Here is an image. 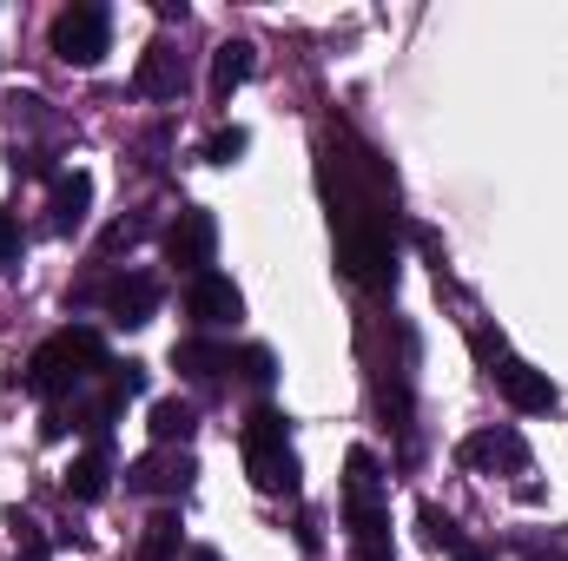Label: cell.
I'll return each instance as SVG.
<instances>
[{
    "label": "cell",
    "instance_id": "1",
    "mask_svg": "<svg viewBox=\"0 0 568 561\" xmlns=\"http://www.w3.org/2000/svg\"><path fill=\"white\" fill-rule=\"evenodd\" d=\"M344 522H351V549L364 561H390V516H384V476L371 449L344 456Z\"/></svg>",
    "mask_w": 568,
    "mask_h": 561
},
{
    "label": "cell",
    "instance_id": "15",
    "mask_svg": "<svg viewBox=\"0 0 568 561\" xmlns=\"http://www.w3.org/2000/svg\"><path fill=\"white\" fill-rule=\"evenodd\" d=\"M192 429H199L192 404H179V397H159V404H152V442H159V449H179V442H192Z\"/></svg>",
    "mask_w": 568,
    "mask_h": 561
},
{
    "label": "cell",
    "instance_id": "3",
    "mask_svg": "<svg viewBox=\"0 0 568 561\" xmlns=\"http://www.w3.org/2000/svg\"><path fill=\"white\" fill-rule=\"evenodd\" d=\"M245 469L265 496H297V456H291V436H284L278 410H252L245 422Z\"/></svg>",
    "mask_w": 568,
    "mask_h": 561
},
{
    "label": "cell",
    "instance_id": "14",
    "mask_svg": "<svg viewBox=\"0 0 568 561\" xmlns=\"http://www.w3.org/2000/svg\"><path fill=\"white\" fill-rule=\"evenodd\" d=\"M172 364H179L192 384H219V377L232 370V350H225V344H205V337H185V344L172 350Z\"/></svg>",
    "mask_w": 568,
    "mask_h": 561
},
{
    "label": "cell",
    "instance_id": "9",
    "mask_svg": "<svg viewBox=\"0 0 568 561\" xmlns=\"http://www.w3.org/2000/svg\"><path fill=\"white\" fill-rule=\"evenodd\" d=\"M185 310H192L199 324H232V317H245V297H239V284L232 278L199 272V278L185 284Z\"/></svg>",
    "mask_w": 568,
    "mask_h": 561
},
{
    "label": "cell",
    "instance_id": "24",
    "mask_svg": "<svg viewBox=\"0 0 568 561\" xmlns=\"http://www.w3.org/2000/svg\"><path fill=\"white\" fill-rule=\"evenodd\" d=\"M13 252H20V232H13V218L0 212V258H13Z\"/></svg>",
    "mask_w": 568,
    "mask_h": 561
},
{
    "label": "cell",
    "instance_id": "19",
    "mask_svg": "<svg viewBox=\"0 0 568 561\" xmlns=\"http://www.w3.org/2000/svg\"><path fill=\"white\" fill-rule=\"evenodd\" d=\"M417 522H424V542H429V549H449V542L463 536V529H456V522H449L436 502H424V509H417Z\"/></svg>",
    "mask_w": 568,
    "mask_h": 561
},
{
    "label": "cell",
    "instance_id": "4",
    "mask_svg": "<svg viewBox=\"0 0 568 561\" xmlns=\"http://www.w3.org/2000/svg\"><path fill=\"white\" fill-rule=\"evenodd\" d=\"M53 60H67V67H100L106 60V47H113V13L100 7V0H73V7H60L53 13Z\"/></svg>",
    "mask_w": 568,
    "mask_h": 561
},
{
    "label": "cell",
    "instance_id": "13",
    "mask_svg": "<svg viewBox=\"0 0 568 561\" xmlns=\"http://www.w3.org/2000/svg\"><path fill=\"white\" fill-rule=\"evenodd\" d=\"M87 212H93V178H87V172L53 178V232H80Z\"/></svg>",
    "mask_w": 568,
    "mask_h": 561
},
{
    "label": "cell",
    "instance_id": "10",
    "mask_svg": "<svg viewBox=\"0 0 568 561\" xmlns=\"http://www.w3.org/2000/svg\"><path fill=\"white\" fill-rule=\"evenodd\" d=\"M133 93H140V100H179V93H185V60H179L165 40H152V47L140 53Z\"/></svg>",
    "mask_w": 568,
    "mask_h": 561
},
{
    "label": "cell",
    "instance_id": "20",
    "mask_svg": "<svg viewBox=\"0 0 568 561\" xmlns=\"http://www.w3.org/2000/svg\"><path fill=\"white\" fill-rule=\"evenodd\" d=\"M509 549L523 561H568V549H556V542H542V536H509Z\"/></svg>",
    "mask_w": 568,
    "mask_h": 561
},
{
    "label": "cell",
    "instance_id": "17",
    "mask_svg": "<svg viewBox=\"0 0 568 561\" xmlns=\"http://www.w3.org/2000/svg\"><path fill=\"white\" fill-rule=\"evenodd\" d=\"M140 561H179V516H172V509L145 522V536H140Z\"/></svg>",
    "mask_w": 568,
    "mask_h": 561
},
{
    "label": "cell",
    "instance_id": "25",
    "mask_svg": "<svg viewBox=\"0 0 568 561\" xmlns=\"http://www.w3.org/2000/svg\"><path fill=\"white\" fill-rule=\"evenodd\" d=\"M185 561H225V555H219V549H192Z\"/></svg>",
    "mask_w": 568,
    "mask_h": 561
},
{
    "label": "cell",
    "instance_id": "22",
    "mask_svg": "<svg viewBox=\"0 0 568 561\" xmlns=\"http://www.w3.org/2000/svg\"><path fill=\"white\" fill-rule=\"evenodd\" d=\"M140 390H145V364H120V370H113V397L126 404V397H140Z\"/></svg>",
    "mask_w": 568,
    "mask_h": 561
},
{
    "label": "cell",
    "instance_id": "5",
    "mask_svg": "<svg viewBox=\"0 0 568 561\" xmlns=\"http://www.w3.org/2000/svg\"><path fill=\"white\" fill-rule=\"evenodd\" d=\"M489 377H496V390L523 410V417H542V410H556V384L542 377V370H529L523 357H509V350H489Z\"/></svg>",
    "mask_w": 568,
    "mask_h": 561
},
{
    "label": "cell",
    "instance_id": "8",
    "mask_svg": "<svg viewBox=\"0 0 568 561\" xmlns=\"http://www.w3.org/2000/svg\"><path fill=\"white\" fill-rule=\"evenodd\" d=\"M456 456H463V469H503V476H523V469H529L523 429H483V436H469Z\"/></svg>",
    "mask_w": 568,
    "mask_h": 561
},
{
    "label": "cell",
    "instance_id": "18",
    "mask_svg": "<svg viewBox=\"0 0 568 561\" xmlns=\"http://www.w3.org/2000/svg\"><path fill=\"white\" fill-rule=\"evenodd\" d=\"M47 529L33 522V516H13V561H47Z\"/></svg>",
    "mask_w": 568,
    "mask_h": 561
},
{
    "label": "cell",
    "instance_id": "11",
    "mask_svg": "<svg viewBox=\"0 0 568 561\" xmlns=\"http://www.w3.org/2000/svg\"><path fill=\"white\" fill-rule=\"evenodd\" d=\"M100 304H106V317L113 324H152V310H159V284L133 272V278H113L100 290Z\"/></svg>",
    "mask_w": 568,
    "mask_h": 561
},
{
    "label": "cell",
    "instance_id": "2",
    "mask_svg": "<svg viewBox=\"0 0 568 561\" xmlns=\"http://www.w3.org/2000/svg\"><path fill=\"white\" fill-rule=\"evenodd\" d=\"M93 364H100V337L93 330H53L33 350V364H27V390L33 397H73L93 377Z\"/></svg>",
    "mask_w": 568,
    "mask_h": 561
},
{
    "label": "cell",
    "instance_id": "7",
    "mask_svg": "<svg viewBox=\"0 0 568 561\" xmlns=\"http://www.w3.org/2000/svg\"><path fill=\"white\" fill-rule=\"evenodd\" d=\"M192 476H199V469H192L185 449H152L140 462H126V489H133V496H185Z\"/></svg>",
    "mask_w": 568,
    "mask_h": 561
},
{
    "label": "cell",
    "instance_id": "12",
    "mask_svg": "<svg viewBox=\"0 0 568 561\" xmlns=\"http://www.w3.org/2000/svg\"><path fill=\"white\" fill-rule=\"evenodd\" d=\"M252 67H258V47H252V40H225V47L212 53V106H225V100L252 80Z\"/></svg>",
    "mask_w": 568,
    "mask_h": 561
},
{
    "label": "cell",
    "instance_id": "6",
    "mask_svg": "<svg viewBox=\"0 0 568 561\" xmlns=\"http://www.w3.org/2000/svg\"><path fill=\"white\" fill-rule=\"evenodd\" d=\"M212 252H219V225H212V212H199V205H185L179 212V225L165 232V258L179 265V272H212Z\"/></svg>",
    "mask_w": 568,
    "mask_h": 561
},
{
    "label": "cell",
    "instance_id": "23",
    "mask_svg": "<svg viewBox=\"0 0 568 561\" xmlns=\"http://www.w3.org/2000/svg\"><path fill=\"white\" fill-rule=\"evenodd\" d=\"M443 555H449V561H496V555H489V549H476V542H469V536H456V542H449V549H443Z\"/></svg>",
    "mask_w": 568,
    "mask_h": 561
},
{
    "label": "cell",
    "instance_id": "21",
    "mask_svg": "<svg viewBox=\"0 0 568 561\" xmlns=\"http://www.w3.org/2000/svg\"><path fill=\"white\" fill-rule=\"evenodd\" d=\"M245 145H252V140H245V133H239V126H232V133H219V140L205 145V159H212V165H232V159H239V152H245Z\"/></svg>",
    "mask_w": 568,
    "mask_h": 561
},
{
    "label": "cell",
    "instance_id": "16",
    "mask_svg": "<svg viewBox=\"0 0 568 561\" xmlns=\"http://www.w3.org/2000/svg\"><path fill=\"white\" fill-rule=\"evenodd\" d=\"M67 496H73V502H100V496H106V456H100V449L73 456V469H67Z\"/></svg>",
    "mask_w": 568,
    "mask_h": 561
}]
</instances>
